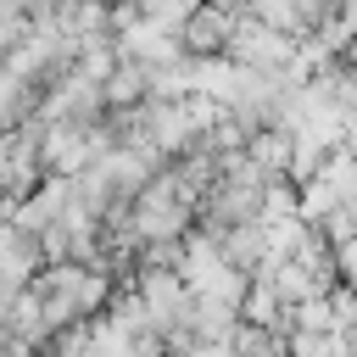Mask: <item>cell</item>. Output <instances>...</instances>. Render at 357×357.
Masks as SVG:
<instances>
[{
	"label": "cell",
	"instance_id": "obj_1",
	"mask_svg": "<svg viewBox=\"0 0 357 357\" xmlns=\"http://www.w3.org/2000/svg\"><path fill=\"white\" fill-rule=\"evenodd\" d=\"M234 17L240 11H223V6H212V0H201L190 17H184V28H178V45L190 50V56H223V45H229V28H234Z\"/></svg>",
	"mask_w": 357,
	"mask_h": 357
},
{
	"label": "cell",
	"instance_id": "obj_2",
	"mask_svg": "<svg viewBox=\"0 0 357 357\" xmlns=\"http://www.w3.org/2000/svg\"><path fill=\"white\" fill-rule=\"evenodd\" d=\"M212 6H223V11H245V0H212Z\"/></svg>",
	"mask_w": 357,
	"mask_h": 357
}]
</instances>
